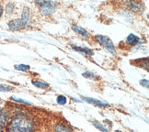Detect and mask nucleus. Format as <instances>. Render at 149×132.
I'll use <instances>...</instances> for the list:
<instances>
[{
  "label": "nucleus",
  "instance_id": "nucleus-1",
  "mask_svg": "<svg viewBox=\"0 0 149 132\" xmlns=\"http://www.w3.org/2000/svg\"><path fill=\"white\" fill-rule=\"evenodd\" d=\"M34 124L32 120L25 115H17L11 118L7 132H32Z\"/></svg>",
  "mask_w": 149,
  "mask_h": 132
},
{
  "label": "nucleus",
  "instance_id": "nucleus-2",
  "mask_svg": "<svg viewBox=\"0 0 149 132\" xmlns=\"http://www.w3.org/2000/svg\"><path fill=\"white\" fill-rule=\"evenodd\" d=\"M95 39L97 41H98L100 45H102L107 50L110 51L111 53L116 54V49L114 47V44L111 41V39L109 37L103 36V35H97L95 37Z\"/></svg>",
  "mask_w": 149,
  "mask_h": 132
},
{
  "label": "nucleus",
  "instance_id": "nucleus-3",
  "mask_svg": "<svg viewBox=\"0 0 149 132\" xmlns=\"http://www.w3.org/2000/svg\"><path fill=\"white\" fill-rule=\"evenodd\" d=\"M38 5H40L41 8V12L44 16L51 15L52 13H54V11L55 10L56 5L53 1H36Z\"/></svg>",
  "mask_w": 149,
  "mask_h": 132
},
{
  "label": "nucleus",
  "instance_id": "nucleus-4",
  "mask_svg": "<svg viewBox=\"0 0 149 132\" xmlns=\"http://www.w3.org/2000/svg\"><path fill=\"white\" fill-rule=\"evenodd\" d=\"M24 24L22 23V21L19 19H16L9 21L8 23V28H10L11 30H22L24 28Z\"/></svg>",
  "mask_w": 149,
  "mask_h": 132
},
{
  "label": "nucleus",
  "instance_id": "nucleus-5",
  "mask_svg": "<svg viewBox=\"0 0 149 132\" xmlns=\"http://www.w3.org/2000/svg\"><path fill=\"white\" fill-rule=\"evenodd\" d=\"M8 118V113L6 109H0V131H2L7 124Z\"/></svg>",
  "mask_w": 149,
  "mask_h": 132
},
{
  "label": "nucleus",
  "instance_id": "nucleus-6",
  "mask_svg": "<svg viewBox=\"0 0 149 132\" xmlns=\"http://www.w3.org/2000/svg\"><path fill=\"white\" fill-rule=\"evenodd\" d=\"M84 100L86 102H88V104H91V105H95L97 106H100V107H106L108 106L109 105L106 104V103H103L100 100H97V99H93V98H89V97H84Z\"/></svg>",
  "mask_w": 149,
  "mask_h": 132
},
{
  "label": "nucleus",
  "instance_id": "nucleus-7",
  "mask_svg": "<svg viewBox=\"0 0 149 132\" xmlns=\"http://www.w3.org/2000/svg\"><path fill=\"white\" fill-rule=\"evenodd\" d=\"M128 6L131 9L137 11V12H141V11L144 10V7H143L142 4L139 2H129Z\"/></svg>",
  "mask_w": 149,
  "mask_h": 132
},
{
  "label": "nucleus",
  "instance_id": "nucleus-8",
  "mask_svg": "<svg viewBox=\"0 0 149 132\" xmlns=\"http://www.w3.org/2000/svg\"><path fill=\"white\" fill-rule=\"evenodd\" d=\"M73 30L74 32H77V34H79L80 36H82L84 38L87 39L88 37V32L85 30V28H81V27H78V26H73Z\"/></svg>",
  "mask_w": 149,
  "mask_h": 132
},
{
  "label": "nucleus",
  "instance_id": "nucleus-9",
  "mask_svg": "<svg viewBox=\"0 0 149 132\" xmlns=\"http://www.w3.org/2000/svg\"><path fill=\"white\" fill-rule=\"evenodd\" d=\"M139 38L135 36L134 34H130V35L127 37V39H126V43L131 45V46H134L138 43Z\"/></svg>",
  "mask_w": 149,
  "mask_h": 132
},
{
  "label": "nucleus",
  "instance_id": "nucleus-10",
  "mask_svg": "<svg viewBox=\"0 0 149 132\" xmlns=\"http://www.w3.org/2000/svg\"><path fill=\"white\" fill-rule=\"evenodd\" d=\"M29 19H30V10H29L28 8H25L23 9V12H22V17L20 20L22 21V23H23L24 25H26L29 22Z\"/></svg>",
  "mask_w": 149,
  "mask_h": 132
},
{
  "label": "nucleus",
  "instance_id": "nucleus-11",
  "mask_svg": "<svg viewBox=\"0 0 149 132\" xmlns=\"http://www.w3.org/2000/svg\"><path fill=\"white\" fill-rule=\"evenodd\" d=\"M54 132H71L70 129L63 124H57L54 127Z\"/></svg>",
  "mask_w": 149,
  "mask_h": 132
},
{
  "label": "nucleus",
  "instance_id": "nucleus-12",
  "mask_svg": "<svg viewBox=\"0 0 149 132\" xmlns=\"http://www.w3.org/2000/svg\"><path fill=\"white\" fill-rule=\"evenodd\" d=\"M32 84L34 86H36L37 88H40V89H46L49 87V84L45 83L43 81H32Z\"/></svg>",
  "mask_w": 149,
  "mask_h": 132
},
{
  "label": "nucleus",
  "instance_id": "nucleus-13",
  "mask_svg": "<svg viewBox=\"0 0 149 132\" xmlns=\"http://www.w3.org/2000/svg\"><path fill=\"white\" fill-rule=\"evenodd\" d=\"M73 50L78 51V53H82L84 54H87V55H93V51L91 50L90 49H88V48H81V47H73Z\"/></svg>",
  "mask_w": 149,
  "mask_h": 132
},
{
  "label": "nucleus",
  "instance_id": "nucleus-14",
  "mask_svg": "<svg viewBox=\"0 0 149 132\" xmlns=\"http://www.w3.org/2000/svg\"><path fill=\"white\" fill-rule=\"evenodd\" d=\"M93 125L95 126V127L98 129H100L101 132H110L108 130V129H106L104 126H103L102 124H100V122H97V121H94L93 122Z\"/></svg>",
  "mask_w": 149,
  "mask_h": 132
},
{
  "label": "nucleus",
  "instance_id": "nucleus-15",
  "mask_svg": "<svg viewBox=\"0 0 149 132\" xmlns=\"http://www.w3.org/2000/svg\"><path fill=\"white\" fill-rule=\"evenodd\" d=\"M83 76L86 77V78H88V79H92V80H98L99 77L94 74L93 73H90V72H86V73H83Z\"/></svg>",
  "mask_w": 149,
  "mask_h": 132
},
{
  "label": "nucleus",
  "instance_id": "nucleus-16",
  "mask_svg": "<svg viewBox=\"0 0 149 132\" xmlns=\"http://www.w3.org/2000/svg\"><path fill=\"white\" fill-rule=\"evenodd\" d=\"M16 70H19V71H23V72H27L28 70H30V66L26 65V64H19L15 66Z\"/></svg>",
  "mask_w": 149,
  "mask_h": 132
},
{
  "label": "nucleus",
  "instance_id": "nucleus-17",
  "mask_svg": "<svg viewBox=\"0 0 149 132\" xmlns=\"http://www.w3.org/2000/svg\"><path fill=\"white\" fill-rule=\"evenodd\" d=\"M57 103L60 105H65L66 104V102H67V99H66V97L64 96V95H59L58 97H57V99H56Z\"/></svg>",
  "mask_w": 149,
  "mask_h": 132
},
{
  "label": "nucleus",
  "instance_id": "nucleus-18",
  "mask_svg": "<svg viewBox=\"0 0 149 132\" xmlns=\"http://www.w3.org/2000/svg\"><path fill=\"white\" fill-rule=\"evenodd\" d=\"M13 88L9 86V85H5V84H0V92H9Z\"/></svg>",
  "mask_w": 149,
  "mask_h": 132
},
{
  "label": "nucleus",
  "instance_id": "nucleus-19",
  "mask_svg": "<svg viewBox=\"0 0 149 132\" xmlns=\"http://www.w3.org/2000/svg\"><path fill=\"white\" fill-rule=\"evenodd\" d=\"M13 10H14V5L11 4V3H8L7 5V8H6V11H7V13L8 14H12Z\"/></svg>",
  "mask_w": 149,
  "mask_h": 132
},
{
  "label": "nucleus",
  "instance_id": "nucleus-20",
  "mask_svg": "<svg viewBox=\"0 0 149 132\" xmlns=\"http://www.w3.org/2000/svg\"><path fill=\"white\" fill-rule=\"evenodd\" d=\"M12 99L13 101L17 102V103H20V104H24V105H31V103L30 102H28V101H25V100H22L20 98H16V97H12Z\"/></svg>",
  "mask_w": 149,
  "mask_h": 132
},
{
  "label": "nucleus",
  "instance_id": "nucleus-21",
  "mask_svg": "<svg viewBox=\"0 0 149 132\" xmlns=\"http://www.w3.org/2000/svg\"><path fill=\"white\" fill-rule=\"evenodd\" d=\"M140 84H141L144 87H146V89H148L149 85H148V81H147V80H141V81H140Z\"/></svg>",
  "mask_w": 149,
  "mask_h": 132
},
{
  "label": "nucleus",
  "instance_id": "nucleus-22",
  "mask_svg": "<svg viewBox=\"0 0 149 132\" xmlns=\"http://www.w3.org/2000/svg\"><path fill=\"white\" fill-rule=\"evenodd\" d=\"M3 14V7L1 5H0V19H1V16Z\"/></svg>",
  "mask_w": 149,
  "mask_h": 132
},
{
  "label": "nucleus",
  "instance_id": "nucleus-23",
  "mask_svg": "<svg viewBox=\"0 0 149 132\" xmlns=\"http://www.w3.org/2000/svg\"><path fill=\"white\" fill-rule=\"evenodd\" d=\"M2 104V100L1 99H0V105H1Z\"/></svg>",
  "mask_w": 149,
  "mask_h": 132
},
{
  "label": "nucleus",
  "instance_id": "nucleus-24",
  "mask_svg": "<svg viewBox=\"0 0 149 132\" xmlns=\"http://www.w3.org/2000/svg\"><path fill=\"white\" fill-rule=\"evenodd\" d=\"M116 132H120V131H119V130H117V131H116Z\"/></svg>",
  "mask_w": 149,
  "mask_h": 132
}]
</instances>
